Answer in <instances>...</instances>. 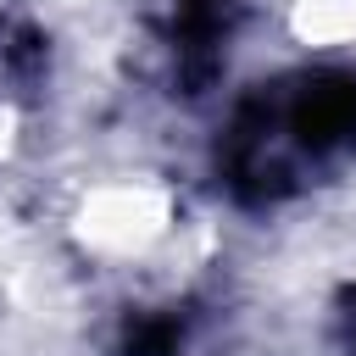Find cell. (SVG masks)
I'll return each mask as SVG.
<instances>
[{
    "mask_svg": "<svg viewBox=\"0 0 356 356\" xmlns=\"http://www.w3.org/2000/svg\"><path fill=\"white\" fill-rule=\"evenodd\" d=\"M61 228L95 267H150L178 234V195L167 178L111 172L72 195Z\"/></svg>",
    "mask_w": 356,
    "mask_h": 356,
    "instance_id": "cell-1",
    "label": "cell"
},
{
    "mask_svg": "<svg viewBox=\"0 0 356 356\" xmlns=\"http://www.w3.org/2000/svg\"><path fill=\"white\" fill-rule=\"evenodd\" d=\"M284 33L306 56H356V0H284Z\"/></svg>",
    "mask_w": 356,
    "mask_h": 356,
    "instance_id": "cell-2",
    "label": "cell"
}]
</instances>
